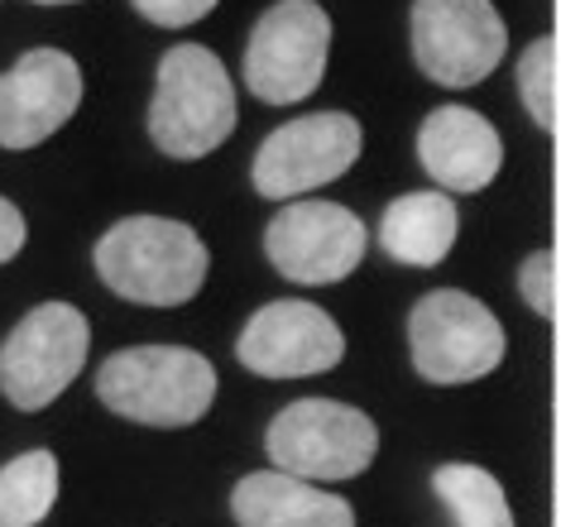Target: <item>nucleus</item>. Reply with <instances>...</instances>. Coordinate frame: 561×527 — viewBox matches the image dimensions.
<instances>
[{
	"label": "nucleus",
	"instance_id": "nucleus-22",
	"mask_svg": "<svg viewBox=\"0 0 561 527\" xmlns=\"http://www.w3.org/2000/svg\"><path fill=\"white\" fill-rule=\"evenodd\" d=\"M34 5H72V0H34Z\"/></svg>",
	"mask_w": 561,
	"mask_h": 527
},
{
	"label": "nucleus",
	"instance_id": "nucleus-4",
	"mask_svg": "<svg viewBox=\"0 0 561 527\" xmlns=\"http://www.w3.org/2000/svg\"><path fill=\"white\" fill-rule=\"evenodd\" d=\"M264 451L274 470H288L312 484H336L375 466L379 427L369 413L336 403V398H298L270 422Z\"/></svg>",
	"mask_w": 561,
	"mask_h": 527
},
{
	"label": "nucleus",
	"instance_id": "nucleus-21",
	"mask_svg": "<svg viewBox=\"0 0 561 527\" xmlns=\"http://www.w3.org/2000/svg\"><path fill=\"white\" fill-rule=\"evenodd\" d=\"M30 240V226H24V211L10 197H0V264H10Z\"/></svg>",
	"mask_w": 561,
	"mask_h": 527
},
{
	"label": "nucleus",
	"instance_id": "nucleus-10",
	"mask_svg": "<svg viewBox=\"0 0 561 527\" xmlns=\"http://www.w3.org/2000/svg\"><path fill=\"white\" fill-rule=\"evenodd\" d=\"M508 30L490 0H413V58L437 87H476L504 62Z\"/></svg>",
	"mask_w": 561,
	"mask_h": 527
},
{
	"label": "nucleus",
	"instance_id": "nucleus-13",
	"mask_svg": "<svg viewBox=\"0 0 561 527\" xmlns=\"http://www.w3.org/2000/svg\"><path fill=\"white\" fill-rule=\"evenodd\" d=\"M417 163L442 192H484L504 169V139L470 106H437L417 125Z\"/></svg>",
	"mask_w": 561,
	"mask_h": 527
},
{
	"label": "nucleus",
	"instance_id": "nucleus-1",
	"mask_svg": "<svg viewBox=\"0 0 561 527\" xmlns=\"http://www.w3.org/2000/svg\"><path fill=\"white\" fill-rule=\"evenodd\" d=\"M96 278L116 298L139 307H183L207 283L211 254L187 221L169 216H125L96 240Z\"/></svg>",
	"mask_w": 561,
	"mask_h": 527
},
{
	"label": "nucleus",
	"instance_id": "nucleus-5",
	"mask_svg": "<svg viewBox=\"0 0 561 527\" xmlns=\"http://www.w3.org/2000/svg\"><path fill=\"white\" fill-rule=\"evenodd\" d=\"M504 326L480 298L437 288L408 312V355L427 383H476L504 365Z\"/></svg>",
	"mask_w": 561,
	"mask_h": 527
},
{
	"label": "nucleus",
	"instance_id": "nucleus-14",
	"mask_svg": "<svg viewBox=\"0 0 561 527\" xmlns=\"http://www.w3.org/2000/svg\"><path fill=\"white\" fill-rule=\"evenodd\" d=\"M231 518L240 527H355V508L288 470H254L231 490Z\"/></svg>",
	"mask_w": 561,
	"mask_h": 527
},
{
	"label": "nucleus",
	"instance_id": "nucleus-20",
	"mask_svg": "<svg viewBox=\"0 0 561 527\" xmlns=\"http://www.w3.org/2000/svg\"><path fill=\"white\" fill-rule=\"evenodd\" d=\"M130 5L159 30H187V24L207 20L221 0H130Z\"/></svg>",
	"mask_w": 561,
	"mask_h": 527
},
{
	"label": "nucleus",
	"instance_id": "nucleus-11",
	"mask_svg": "<svg viewBox=\"0 0 561 527\" xmlns=\"http://www.w3.org/2000/svg\"><path fill=\"white\" fill-rule=\"evenodd\" d=\"M346 331L317 302L278 298L264 302L236 341V359L260 379H312L341 365Z\"/></svg>",
	"mask_w": 561,
	"mask_h": 527
},
{
	"label": "nucleus",
	"instance_id": "nucleus-15",
	"mask_svg": "<svg viewBox=\"0 0 561 527\" xmlns=\"http://www.w3.org/2000/svg\"><path fill=\"white\" fill-rule=\"evenodd\" d=\"M456 236H461V211H456L451 192L442 187L403 192L379 216V250L408 268H437L451 254Z\"/></svg>",
	"mask_w": 561,
	"mask_h": 527
},
{
	"label": "nucleus",
	"instance_id": "nucleus-2",
	"mask_svg": "<svg viewBox=\"0 0 561 527\" xmlns=\"http://www.w3.org/2000/svg\"><path fill=\"white\" fill-rule=\"evenodd\" d=\"M96 398L139 427H193L216 403V369L187 345H130L96 369Z\"/></svg>",
	"mask_w": 561,
	"mask_h": 527
},
{
	"label": "nucleus",
	"instance_id": "nucleus-19",
	"mask_svg": "<svg viewBox=\"0 0 561 527\" xmlns=\"http://www.w3.org/2000/svg\"><path fill=\"white\" fill-rule=\"evenodd\" d=\"M518 293L538 317H557V260L552 250H533L518 268Z\"/></svg>",
	"mask_w": 561,
	"mask_h": 527
},
{
	"label": "nucleus",
	"instance_id": "nucleus-8",
	"mask_svg": "<svg viewBox=\"0 0 561 527\" xmlns=\"http://www.w3.org/2000/svg\"><path fill=\"white\" fill-rule=\"evenodd\" d=\"M360 149H365V130L355 115L346 111L298 115V121L278 125L274 135H264V145L254 149L250 163L254 192L270 202H298L312 187H327L341 173H351Z\"/></svg>",
	"mask_w": 561,
	"mask_h": 527
},
{
	"label": "nucleus",
	"instance_id": "nucleus-16",
	"mask_svg": "<svg viewBox=\"0 0 561 527\" xmlns=\"http://www.w3.org/2000/svg\"><path fill=\"white\" fill-rule=\"evenodd\" d=\"M432 494L451 513L456 527H514V508L504 499V484L484 466L451 460V466L432 470Z\"/></svg>",
	"mask_w": 561,
	"mask_h": 527
},
{
	"label": "nucleus",
	"instance_id": "nucleus-18",
	"mask_svg": "<svg viewBox=\"0 0 561 527\" xmlns=\"http://www.w3.org/2000/svg\"><path fill=\"white\" fill-rule=\"evenodd\" d=\"M518 96L528 115L542 130H557V111H561V44L552 34L533 38L518 58Z\"/></svg>",
	"mask_w": 561,
	"mask_h": 527
},
{
	"label": "nucleus",
	"instance_id": "nucleus-9",
	"mask_svg": "<svg viewBox=\"0 0 561 527\" xmlns=\"http://www.w3.org/2000/svg\"><path fill=\"white\" fill-rule=\"evenodd\" d=\"M369 230L351 207L322 197H298L264 226V254L288 283L327 288L360 268Z\"/></svg>",
	"mask_w": 561,
	"mask_h": 527
},
{
	"label": "nucleus",
	"instance_id": "nucleus-6",
	"mask_svg": "<svg viewBox=\"0 0 561 527\" xmlns=\"http://www.w3.org/2000/svg\"><path fill=\"white\" fill-rule=\"evenodd\" d=\"M92 351V326L72 302H39L0 341V393L20 413H44L68 393Z\"/></svg>",
	"mask_w": 561,
	"mask_h": 527
},
{
	"label": "nucleus",
	"instance_id": "nucleus-7",
	"mask_svg": "<svg viewBox=\"0 0 561 527\" xmlns=\"http://www.w3.org/2000/svg\"><path fill=\"white\" fill-rule=\"evenodd\" d=\"M331 20L317 0H278L245 44V87L264 106H298L327 77Z\"/></svg>",
	"mask_w": 561,
	"mask_h": 527
},
{
	"label": "nucleus",
	"instance_id": "nucleus-3",
	"mask_svg": "<svg viewBox=\"0 0 561 527\" xmlns=\"http://www.w3.org/2000/svg\"><path fill=\"white\" fill-rule=\"evenodd\" d=\"M236 87L221 58L202 44H173L159 58L154 101H149V139L169 159H207L236 135Z\"/></svg>",
	"mask_w": 561,
	"mask_h": 527
},
{
	"label": "nucleus",
	"instance_id": "nucleus-12",
	"mask_svg": "<svg viewBox=\"0 0 561 527\" xmlns=\"http://www.w3.org/2000/svg\"><path fill=\"white\" fill-rule=\"evenodd\" d=\"M82 106V68L62 48H30L0 72V149H39Z\"/></svg>",
	"mask_w": 561,
	"mask_h": 527
},
{
	"label": "nucleus",
	"instance_id": "nucleus-17",
	"mask_svg": "<svg viewBox=\"0 0 561 527\" xmlns=\"http://www.w3.org/2000/svg\"><path fill=\"white\" fill-rule=\"evenodd\" d=\"M58 456L34 446L0 466V527H39L58 504Z\"/></svg>",
	"mask_w": 561,
	"mask_h": 527
}]
</instances>
